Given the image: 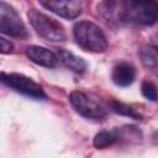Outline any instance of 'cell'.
<instances>
[{
    "mask_svg": "<svg viewBox=\"0 0 158 158\" xmlns=\"http://www.w3.org/2000/svg\"><path fill=\"white\" fill-rule=\"evenodd\" d=\"M73 36L75 42L89 52L101 53L107 48V41L99 26L89 21L77 22L73 27Z\"/></svg>",
    "mask_w": 158,
    "mask_h": 158,
    "instance_id": "cell-1",
    "label": "cell"
},
{
    "mask_svg": "<svg viewBox=\"0 0 158 158\" xmlns=\"http://www.w3.org/2000/svg\"><path fill=\"white\" fill-rule=\"evenodd\" d=\"M123 21L151 26L158 21V2L123 1Z\"/></svg>",
    "mask_w": 158,
    "mask_h": 158,
    "instance_id": "cell-2",
    "label": "cell"
},
{
    "mask_svg": "<svg viewBox=\"0 0 158 158\" xmlns=\"http://www.w3.org/2000/svg\"><path fill=\"white\" fill-rule=\"evenodd\" d=\"M27 17L33 30L44 40L51 42H60L65 40V31L56 20L37 11L36 9H31L27 12Z\"/></svg>",
    "mask_w": 158,
    "mask_h": 158,
    "instance_id": "cell-3",
    "label": "cell"
},
{
    "mask_svg": "<svg viewBox=\"0 0 158 158\" xmlns=\"http://www.w3.org/2000/svg\"><path fill=\"white\" fill-rule=\"evenodd\" d=\"M69 101L73 109L83 117L100 120L106 115V109L102 102L91 94L84 91H73L69 95Z\"/></svg>",
    "mask_w": 158,
    "mask_h": 158,
    "instance_id": "cell-4",
    "label": "cell"
},
{
    "mask_svg": "<svg viewBox=\"0 0 158 158\" xmlns=\"http://www.w3.org/2000/svg\"><path fill=\"white\" fill-rule=\"evenodd\" d=\"M1 81L15 91L35 100H44L47 98L42 86L31 78L19 73H2Z\"/></svg>",
    "mask_w": 158,
    "mask_h": 158,
    "instance_id": "cell-5",
    "label": "cell"
},
{
    "mask_svg": "<svg viewBox=\"0 0 158 158\" xmlns=\"http://www.w3.org/2000/svg\"><path fill=\"white\" fill-rule=\"evenodd\" d=\"M0 31L10 37L27 36V30L17 11L5 1L0 2Z\"/></svg>",
    "mask_w": 158,
    "mask_h": 158,
    "instance_id": "cell-6",
    "label": "cell"
},
{
    "mask_svg": "<svg viewBox=\"0 0 158 158\" xmlns=\"http://www.w3.org/2000/svg\"><path fill=\"white\" fill-rule=\"evenodd\" d=\"M40 4L51 12L68 20H73L81 14V2L77 0H48Z\"/></svg>",
    "mask_w": 158,
    "mask_h": 158,
    "instance_id": "cell-7",
    "label": "cell"
},
{
    "mask_svg": "<svg viewBox=\"0 0 158 158\" xmlns=\"http://www.w3.org/2000/svg\"><path fill=\"white\" fill-rule=\"evenodd\" d=\"M26 56L36 64L46 67V68H53L58 63V57L49 51L46 47L42 46H30L26 48Z\"/></svg>",
    "mask_w": 158,
    "mask_h": 158,
    "instance_id": "cell-8",
    "label": "cell"
},
{
    "mask_svg": "<svg viewBox=\"0 0 158 158\" xmlns=\"http://www.w3.org/2000/svg\"><path fill=\"white\" fill-rule=\"evenodd\" d=\"M135 77H136L135 68L126 62H122V63H118L117 65H115L112 69V73H111V79L117 86L131 85L135 80Z\"/></svg>",
    "mask_w": 158,
    "mask_h": 158,
    "instance_id": "cell-9",
    "label": "cell"
},
{
    "mask_svg": "<svg viewBox=\"0 0 158 158\" xmlns=\"http://www.w3.org/2000/svg\"><path fill=\"white\" fill-rule=\"evenodd\" d=\"M58 54H59L60 62L68 69H70L72 72L78 73V74H81V73L85 72V69H86V62L83 58H80V57L75 56L74 53H72V52H69L67 49H63V48L59 49Z\"/></svg>",
    "mask_w": 158,
    "mask_h": 158,
    "instance_id": "cell-10",
    "label": "cell"
},
{
    "mask_svg": "<svg viewBox=\"0 0 158 158\" xmlns=\"http://www.w3.org/2000/svg\"><path fill=\"white\" fill-rule=\"evenodd\" d=\"M139 58L143 67L158 77V48L153 46H143L139 49Z\"/></svg>",
    "mask_w": 158,
    "mask_h": 158,
    "instance_id": "cell-11",
    "label": "cell"
},
{
    "mask_svg": "<svg viewBox=\"0 0 158 158\" xmlns=\"http://www.w3.org/2000/svg\"><path fill=\"white\" fill-rule=\"evenodd\" d=\"M117 141V137L115 135V132H107V131H101L99 133L95 135L94 137V146L99 149H102V148H106V147H110L112 146L115 142Z\"/></svg>",
    "mask_w": 158,
    "mask_h": 158,
    "instance_id": "cell-12",
    "label": "cell"
},
{
    "mask_svg": "<svg viewBox=\"0 0 158 158\" xmlns=\"http://www.w3.org/2000/svg\"><path fill=\"white\" fill-rule=\"evenodd\" d=\"M110 110L118 114V115H123V116H128L131 118H135V120H139L142 116L135 110L132 109L130 105L127 104H123V102H120V101H111L110 102Z\"/></svg>",
    "mask_w": 158,
    "mask_h": 158,
    "instance_id": "cell-13",
    "label": "cell"
},
{
    "mask_svg": "<svg viewBox=\"0 0 158 158\" xmlns=\"http://www.w3.org/2000/svg\"><path fill=\"white\" fill-rule=\"evenodd\" d=\"M142 95L149 101H158V89L152 81H143L141 85Z\"/></svg>",
    "mask_w": 158,
    "mask_h": 158,
    "instance_id": "cell-14",
    "label": "cell"
},
{
    "mask_svg": "<svg viewBox=\"0 0 158 158\" xmlns=\"http://www.w3.org/2000/svg\"><path fill=\"white\" fill-rule=\"evenodd\" d=\"M12 49H14V44L10 42V41H7L6 38H4V37H1L0 38V51H1V53H10V52H12Z\"/></svg>",
    "mask_w": 158,
    "mask_h": 158,
    "instance_id": "cell-15",
    "label": "cell"
},
{
    "mask_svg": "<svg viewBox=\"0 0 158 158\" xmlns=\"http://www.w3.org/2000/svg\"><path fill=\"white\" fill-rule=\"evenodd\" d=\"M153 138H154V141H156V142L158 143V131H157V132L154 133V136H153Z\"/></svg>",
    "mask_w": 158,
    "mask_h": 158,
    "instance_id": "cell-16",
    "label": "cell"
}]
</instances>
